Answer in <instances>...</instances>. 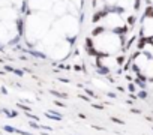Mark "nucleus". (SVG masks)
Segmentation results:
<instances>
[{
	"instance_id": "1",
	"label": "nucleus",
	"mask_w": 153,
	"mask_h": 135,
	"mask_svg": "<svg viewBox=\"0 0 153 135\" xmlns=\"http://www.w3.org/2000/svg\"><path fill=\"white\" fill-rule=\"evenodd\" d=\"M141 32L144 38H153V17H144Z\"/></svg>"
}]
</instances>
